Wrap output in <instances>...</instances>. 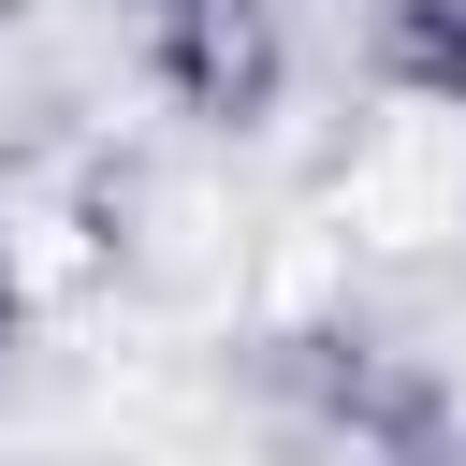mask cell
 Masks as SVG:
<instances>
[{"instance_id": "obj_1", "label": "cell", "mask_w": 466, "mask_h": 466, "mask_svg": "<svg viewBox=\"0 0 466 466\" xmlns=\"http://www.w3.org/2000/svg\"><path fill=\"white\" fill-rule=\"evenodd\" d=\"M379 73L466 116V0H379Z\"/></svg>"}, {"instance_id": "obj_2", "label": "cell", "mask_w": 466, "mask_h": 466, "mask_svg": "<svg viewBox=\"0 0 466 466\" xmlns=\"http://www.w3.org/2000/svg\"><path fill=\"white\" fill-rule=\"evenodd\" d=\"M15 335H29V277L0 262V364H15Z\"/></svg>"}]
</instances>
